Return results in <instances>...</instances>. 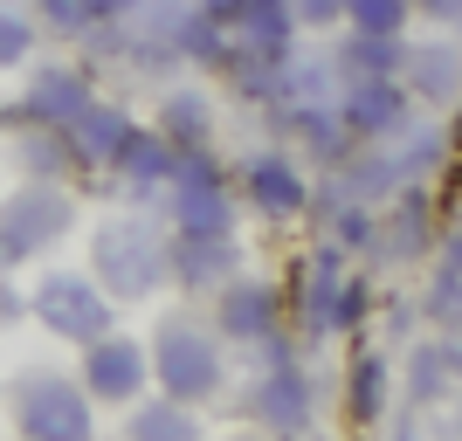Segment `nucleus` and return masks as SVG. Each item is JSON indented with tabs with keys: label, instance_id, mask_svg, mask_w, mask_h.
Segmentation results:
<instances>
[{
	"label": "nucleus",
	"instance_id": "f257e3e1",
	"mask_svg": "<svg viewBox=\"0 0 462 441\" xmlns=\"http://www.w3.org/2000/svg\"><path fill=\"white\" fill-rule=\"evenodd\" d=\"M90 276L111 304H138L152 289H173V269H166V234L145 228V221H104L90 234Z\"/></svg>",
	"mask_w": 462,
	"mask_h": 441
},
{
	"label": "nucleus",
	"instance_id": "f03ea898",
	"mask_svg": "<svg viewBox=\"0 0 462 441\" xmlns=\"http://www.w3.org/2000/svg\"><path fill=\"white\" fill-rule=\"evenodd\" d=\"M152 380L159 393H173L187 407H208L228 380V365H221V338L208 325H193V317H166L152 331Z\"/></svg>",
	"mask_w": 462,
	"mask_h": 441
},
{
	"label": "nucleus",
	"instance_id": "7ed1b4c3",
	"mask_svg": "<svg viewBox=\"0 0 462 441\" xmlns=\"http://www.w3.org/2000/svg\"><path fill=\"white\" fill-rule=\"evenodd\" d=\"M77 228V200L62 179H28L0 200V269L35 262L42 249H56L62 234Z\"/></svg>",
	"mask_w": 462,
	"mask_h": 441
},
{
	"label": "nucleus",
	"instance_id": "20e7f679",
	"mask_svg": "<svg viewBox=\"0 0 462 441\" xmlns=\"http://www.w3.org/2000/svg\"><path fill=\"white\" fill-rule=\"evenodd\" d=\"M166 200H173V234H187V242H228L235 221H242L235 187H228V173L214 166V152H187L180 159Z\"/></svg>",
	"mask_w": 462,
	"mask_h": 441
},
{
	"label": "nucleus",
	"instance_id": "39448f33",
	"mask_svg": "<svg viewBox=\"0 0 462 441\" xmlns=\"http://www.w3.org/2000/svg\"><path fill=\"white\" fill-rule=\"evenodd\" d=\"M14 427L21 441H97V400L83 393V380L28 372L14 393Z\"/></svg>",
	"mask_w": 462,
	"mask_h": 441
},
{
	"label": "nucleus",
	"instance_id": "423d86ee",
	"mask_svg": "<svg viewBox=\"0 0 462 441\" xmlns=\"http://www.w3.org/2000/svg\"><path fill=\"white\" fill-rule=\"evenodd\" d=\"M28 310L35 325L62 345H90L111 331V297L97 289V276H77V269H49L35 289H28Z\"/></svg>",
	"mask_w": 462,
	"mask_h": 441
},
{
	"label": "nucleus",
	"instance_id": "0eeeda50",
	"mask_svg": "<svg viewBox=\"0 0 462 441\" xmlns=\"http://www.w3.org/2000/svg\"><path fill=\"white\" fill-rule=\"evenodd\" d=\"M145 386H152V352L125 338V331H104L83 345V393L97 407H132L145 400Z\"/></svg>",
	"mask_w": 462,
	"mask_h": 441
},
{
	"label": "nucleus",
	"instance_id": "6e6552de",
	"mask_svg": "<svg viewBox=\"0 0 462 441\" xmlns=\"http://www.w3.org/2000/svg\"><path fill=\"white\" fill-rule=\"evenodd\" d=\"M249 414H255L263 435H310V421H318V386H310V372L297 359L263 365V380H255V393H249Z\"/></svg>",
	"mask_w": 462,
	"mask_h": 441
},
{
	"label": "nucleus",
	"instance_id": "1a4fd4ad",
	"mask_svg": "<svg viewBox=\"0 0 462 441\" xmlns=\"http://www.w3.org/2000/svg\"><path fill=\"white\" fill-rule=\"evenodd\" d=\"M90 69L77 62H28V96H21V117L28 124H49V132H69L83 111H90Z\"/></svg>",
	"mask_w": 462,
	"mask_h": 441
},
{
	"label": "nucleus",
	"instance_id": "9d476101",
	"mask_svg": "<svg viewBox=\"0 0 462 441\" xmlns=\"http://www.w3.org/2000/svg\"><path fill=\"white\" fill-rule=\"evenodd\" d=\"M242 200H249L263 221H304L310 214V179H304V166L290 152H255L249 166H242Z\"/></svg>",
	"mask_w": 462,
	"mask_h": 441
},
{
	"label": "nucleus",
	"instance_id": "9b49d317",
	"mask_svg": "<svg viewBox=\"0 0 462 441\" xmlns=\"http://www.w3.org/2000/svg\"><path fill=\"white\" fill-rule=\"evenodd\" d=\"M276 289L263 283V276H242V269H235L228 283L214 289V338H221V345H255V338H263V331H276Z\"/></svg>",
	"mask_w": 462,
	"mask_h": 441
},
{
	"label": "nucleus",
	"instance_id": "f8f14e48",
	"mask_svg": "<svg viewBox=\"0 0 462 441\" xmlns=\"http://www.w3.org/2000/svg\"><path fill=\"white\" fill-rule=\"evenodd\" d=\"M338 117H346V132L359 138V145H386V138H393L407 117H414V96L401 90V77L346 83V96H338Z\"/></svg>",
	"mask_w": 462,
	"mask_h": 441
},
{
	"label": "nucleus",
	"instance_id": "ddd939ff",
	"mask_svg": "<svg viewBox=\"0 0 462 441\" xmlns=\"http://www.w3.org/2000/svg\"><path fill=\"white\" fill-rule=\"evenodd\" d=\"M401 90L428 111H456L462 104V49L456 41H421L401 56Z\"/></svg>",
	"mask_w": 462,
	"mask_h": 441
},
{
	"label": "nucleus",
	"instance_id": "4468645a",
	"mask_svg": "<svg viewBox=\"0 0 462 441\" xmlns=\"http://www.w3.org/2000/svg\"><path fill=\"white\" fill-rule=\"evenodd\" d=\"M132 124L138 117H125L117 104H104V96H90V111L69 124V152H77V166H97V173H111L117 166V152H125V138H132Z\"/></svg>",
	"mask_w": 462,
	"mask_h": 441
},
{
	"label": "nucleus",
	"instance_id": "2eb2a0df",
	"mask_svg": "<svg viewBox=\"0 0 462 441\" xmlns=\"http://www.w3.org/2000/svg\"><path fill=\"white\" fill-rule=\"evenodd\" d=\"M166 269H173V289H221L242 269V249L228 242H187V234H173L166 242Z\"/></svg>",
	"mask_w": 462,
	"mask_h": 441
},
{
	"label": "nucleus",
	"instance_id": "dca6fc26",
	"mask_svg": "<svg viewBox=\"0 0 462 441\" xmlns=\"http://www.w3.org/2000/svg\"><path fill=\"white\" fill-rule=\"evenodd\" d=\"M111 173L125 179L132 193H166V187H173V173H180V152H173V145H166L159 132L132 124V138H125V152H117Z\"/></svg>",
	"mask_w": 462,
	"mask_h": 441
},
{
	"label": "nucleus",
	"instance_id": "f3484780",
	"mask_svg": "<svg viewBox=\"0 0 462 441\" xmlns=\"http://www.w3.org/2000/svg\"><path fill=\"white\" fill-rule=\"evenodd\" d=\"M152 132L166 138L180 159L187 152H214V104H208V90H166Z\"/></svg>",
	"mask_w": 462,
	"mask_h": 441
},
{
	"label": "nucleus",
	"instance_id": "a211bd4d",
	"mask_svg": "<svg viewBox=\"0 0 462 441\" xmlns=\"http://www.w3.org/2000/svg\"><path fill=\"white\" fill-rule=\"evenodd\" d=\"M125 441H200V407L159 393V400H132Z\"/></svg>",
	"mask_w": 462,
	"mask_h": 441
},
{
	"label": "nucleus",
	"instance_id": "6ab92c4d",
	"mask_svg": "<svg viewBox=\"0 0 462 441\" xmlns=\"http://www.w3.org/2000/svg\"><path fill=\"white\" fill-rule=\"evenodd\" d=\"M401 56H407V35H359L352 28L331 62L346 69V83H373V77H401Z\"/></svg>",
	"mask_w": 462,
	"mask_h": 441
},
{
	"label": "nucleus",
	"instance_id": "aec40b11",
	"mask_svg": "<svg viewBox=\"0 0 462 441\" xmlns=\"http://www.w3.org/2000/svg\"><path fill=\"white\" fill-rule=\"evenodd\" d=\"M386 152H393L401 179H421V173H435V166L448 159V124H428V117H407L401 132L386 138Z\"/></svg>",
	"mask_w": 462,
	"mask_h": 441
},
{
	"label": "nucleus",
	"instance_id": "412c9836",
	"mask_svg": "<svg viewBox=\"0 0 462 441\" xmlns=\"http://www.w3.org/2000/svg\"><path fill=\"white\" fill-rule=\"evenodd\" d=\"M69 166H77V152H69V138H62V132L35 124V132L21 138V173H28V179H62Z\"/></svg>",
	"mask_w": 462,
	"mask_h": 441
},
{
	"label": "nucleus",
	"instance_id": "4be33fe9",
	"mask_svg": "<svg viewBox=\"0 0 462 441\" xmlns=\"http://www.w3.org/2000/svg\"><path fill=\"white\" fill-rule=\"evenodd\" d=\"M386 400H393V393H386V365L373 359V352H366V359H352V421L373 427L386 414Z\"/></svg>",
	"mask_w": 462,
	"mask_h": 441
},
{
	"label": "nucleus",
	"instance_id": "5701e85b",
	"mask_svg": "<svg viewBox=\"0 0 462 441\" xmlns=\"http://www.w3.org/2000/svg\"><path fill=\"white\" fill-rule=\"evenodd\" d=\"M42 41V21L28 7H0V69H28Z\"/></svg>",
	"mask_w": 462,
	"mask_h": 441
},
{
	"label": "nucleus",
	"instance_id": "b1692460",
	"mask_svg": "<svg viewBox=\"0 0 462 441\" xmlns=\"http://www.w3.org/2000/svg\"><path fill=\"white\" fill-rule=\"evenodd\" d=\"M414 21V0H346V28L359 35H407Z\"/></svg>",
	"mask_w": 462,
	"mask_h": 441
},
{
	"label": "nucleus",
	"instance_id": "393cba45",
	"mask_svg": "<svg viewBox=\"0 0 462 441\" xmlns=\"http://www.w3.org/2000/svg\"><path fill=\"white\" fill-rule=\"evenodd\" d=\"M42 28H49V35H97V28H104V14H97V0H42Z\"/></svg>",
	"mask_w": 462,
	"mask_h": 441
},
{
	"label": "nucleus",
	"instance_id": "a878e982",
	"mask_svg": "<svg viewBox=\"0 0 462 441\" xmlns=\"http://www.w3.org/2000/svg\"><path fill=\"white\" fill-rule=\"evenodd\" d=\"M421 310H428V331H462V276L435 269V283H428Z\"/></svg>",
	"mask_w": 462,
	"mask_h": 441
},
{
	"label": "nucleus",
	"instance_id": "bb28decb",
	"mask_svg": "<svg viewBox=\"0 0 462 441\" xmlns=\"http://www.w3.org/2000/svg\"><path fill=\"white\" fill-rule=\"evenodd\" d=\"M448 380H456V372H448L442 338H428V345L414 352V400H442V393H448Z\"/></svg>",
	"mask_w": 462,
	"mask_h": 441
},
{
	"label": "nucleus",
	"instance_id": "cd10ccee",
	"mask_svg": "<svg viewBox=\"0 0 462 441\" xmlns=\"http://www.w3.org/2000/svg\"><path fill=\"white\" fill-rule=\"evenodd\" d=\"M290 14L297 28H331V21H346V0H290Z\"/></svg>",
	"mask_w": 462,
	"mask_h": 441
},
{
	"label": "nucleus",
	"instance_id": "c85d7f7f",
	"mask_svg": "<svg viewBox=\"0 0 462 441\" xmlns=\"http://www.w3.org/2000/svg\"><path fill=\"white\" fill-rule=\"evenodd\" d=\"M414 14H428V21H442V28H456V21H462V0H414Z\"/></svg>",
	"mask_w": 462,
	"mask_h": 441
},
{
	"label": "nucleus",
	"instance_id": "c756f323",
	"mask_svg": "<svg viewBox=\"0 0 462 441\" xmlns=\"http://www.w3.org/2000/svg\"><path fill=\"white\" fill-rule=\"evenodd\" d=\"M193 7H200L208 21H221V28H235V21H242V0H193Z\"/></svg>",
	"mask_w": 462,
	"mask_h": 441
},
{
	"label": "nucleus",
	"instance_id": "7c9ffc66",
	"mask_svg": "<svg viewBox=\"0 0 462 441\" xmlns=\"http://www.w3.org/2000/svg\"><path fill=\"white\" fill-rule=\"evenodd\" d=\"M442 269H448V276H462V228L442 234Z\"/></svg>",
	"mask_w": 462,
	"mask_h": 441
},
{
	"label": "nucleus",
	"instance_id": "2f4dec72",
	"mask_svg": "<svg viewBox=\"0 0 462 441\" xmlns=\"http://www.w3.org/2000/svg\"><path fill=\"white\" fill-rule=\"evenodd\" d=\"M448 152H462V104H456V124H448Z\"/></svg>",
	"mask_w": 462,
	"mask_h": 441
},
{
	"label": "nucleus",
	"instance_id": "473e14b6",
	"mask_svg": "<svg viewBox=\"0 0 462 441\" xmlns=\"http://www.w3.org/2000/svg\"><path fill=\"white\" fill-rule=\"evenodd\" d=\"M276 441H310V435H276Z\"/></svg>",
	"mask_w": 462,
	"mask_h": 441
},
{
	"label": "nucleus",
	"instance_id": "72a5a7b5",
	"mask_svg": "<svg viewBox=\"0 0 462 441\" xmlns=\"http://www.w3.org/2000/svg\"><path fill=\"white\" fill-rule=\"evenodd\" d=\"M228 441H249V435H228Z\"/></svg>",
	"mask_w": 462,
	"mask_h": 441
},
{
	"label": "nucleus",
	"instance_id": "f704fd0d",
	"mask_svg": "<svg viewBox=\"0 0 462 441\" xmlns=\"http://www.w3.org/2000/svg\"><path fill=\"white\" fill-rule=\"evenodd\" d=\"M407 441H421V435H407Z\"/></svg>",
	"mask_w": 462,
	"mask_h": 441
},
{
	"label": "nucleus",
	"instance_id": "c9c22d12",
	"mask_svg": "<svg viewBox=\"0 0 462 441\" xmlns=\"http://www.w3.org/2000/svg\"><path fill=\"white\" fill-rule=\"evenodd\" d=\"M456 228H462V221H456Z\"/></svg>",
	"mask_w": 462,
	"mask_h": 441
}]
</instances>
